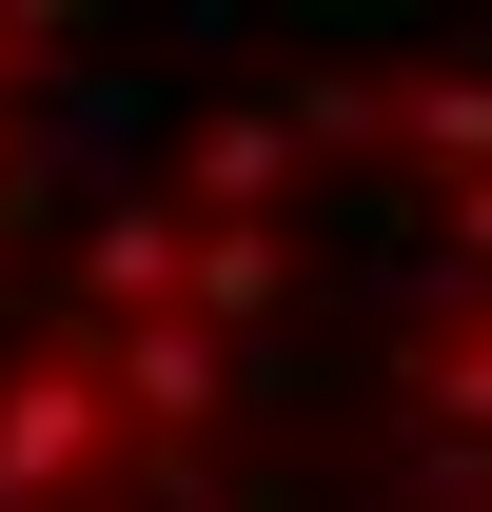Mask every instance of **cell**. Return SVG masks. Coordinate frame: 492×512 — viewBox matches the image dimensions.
<instances>
[{
  "label": "cell",
  "instance_id": "7a4b0ae2",
  "mask_svg": "<svg viewBox=\"0 0 492 512\" xmlns=\"http://www.w3.org/2000/svg\"><path fill=\"white\" fill-rule=\"evenodd\" d=\"M414 414H433V434H473V453H492V316H473V335H433V355H414Z\"/></svg>",
  "mask_w": 492,
  "mask_h": 512
},
{
  "label": "cell",
  "instance_id": "6da1fadb",
  "mask_svg": "<svg viewBox=\"0 0 492 512\" xmlns=\"http://www.w3.org/2000/svg\"><path fill=\"white\" fill-rule=\"evenodd\" d=\"M394 138H414V158H453V178H492V79H414V99H394Z\"/></svg>",
  "mask_w": 492,
  "mask_h": 512
}]
</instances>
